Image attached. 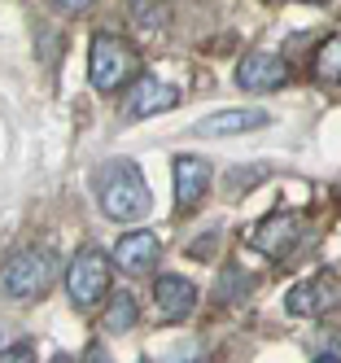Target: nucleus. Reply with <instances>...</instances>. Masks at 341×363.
Here are the masks:
<instances>
[{
  "mask_svg": "<svg viewBox=\"0 0 341 363\" xmlns=\"http://www.w3.org/2000/svg\"><path fill=\"white\" fill-rule=\"evenodd\" d=\"M311 363H341V354H332V350H328V354H315Z\"/></svg>",
  "mask_w": 341,
  "mask_h": 363,
  "instance_id": "obj_19",
  "label": "nucleus"
},
{
  "mask_svg": "<svg viewBox=\"0 0 341 363\" xmlns=\"http://www.w3.org/2000/svg\"><path fill=\"white\" fill-rule=\"evenodd\" d=\"M66 289H70L74 306H96L105 298V289H110V258L101 250H79L66 272Z\"/></svg>",
  "mask_w": 341,
  "mask_h": 363,
  "instance_id": "obj_4",
  "label": "nucleus"
},
{
  "mask_svg": "<svg viewBox=\"0 0 341 363\" xmlns=\"http://www.w3.org/2000/svg\"><path fill=\"white\" fill-rule=\"evenodd\" d=\"M341 302V284L332 276H311L302 284H294L284 298L289 315H324V311H332Z\"/></svg>",
  "mask_w": 341,
  "mask_h": 363,
  "instance_id": "obj_7",
  "label": "nucleus"
},
{
  "mask_svg": "<svg viewBox=\"0 0 341 363\" xmlns=\"http://www.w3.org/2000/svg\"><path fill=\"white\" fill-rule=\"evenodd\" d=\"M153 258H157V237H153V232H127V237L114 245V263L123 272H131V276L149 272Z\"/></svg>",
  "mask_w": 341,
  "mask_h": 363,
  "instance_id": "obj_12",
  "label": "nucleus"
},
{
  "mask_svg": "<svg viewBox=\"0 0 341 363\" xmlns=\"http://www.w3.org/2000/svg\"><path fill=\"white\" fill-rule=\"evenodd\" d=\"M298 232H302V223H298L294 215H272V219H262L258 228H250L245 241H250L258 254H267V258H284L289 245L298 241Z\"/></svg>",
  "mask_w": 341,
  "mask_h": 363,
  "instance_id": "obj_8",
  "label": "nucleus"
},
{
  "mask_svg": "<svg viewBox=\"0 0 341 363\" xmlns=\"http://www.w3.org/2000/svg\"><path fill=\"white\" fill-rule=\"evenodd\" d=\"M315 74H320V84H337L341 88V35L324 40V48L315 53Z\"/></svg>",
  "mask_w": 341,
  "mask_h": 363,
  "instance_id": "obj_14",
  "label": "nucleus"
},
{
  "mask_svg": "<svg viewBox=\"0 0 341 363\" xmlns=\"http://www.w3.org/2000/svg\"><path fill=\"white\" fill-rule=\"evenodd\" d=\"M0 363H31V346H9L0 354Z\"/></svg>",
  "mask_w": 341,
  "mask_h": 363,
  "instance_id": "obj_16",
  "label": "nucleus"
},
{
  "mask_svg": "<svg viewBox=\"0 0 341 363\" xmlns=\"http://www.w3.org/2000/svg\"><path fill=\"white\" fill-rule=\"evenodd\" d=\"M105 333H127V328H136V298L131 294H114V302L105 306V324H101Z\"/></svg>",
  "mask_w": 341,
  "mask_h": 363,
  "instance_id": "obj_13",
  "label": "nucleus"
},
{
  "mask_svg": "<svg viewBox=\"0 0 341 363\" xmlns=\"http://www.w3.org/2000/svg\"><path fill=\"white\" fill-rule=\"evenodd\" d=\"M92 189H96L101 211L110 215V219H140V215L149 211V184H145L140 167L127 162V158L101 162V167H96V179H92Z\"/></svg>",
  "mask_w": 341,
  "mask_h": 363,
  "instance_id": "obj_1",
  "label": "nucleus"
},
{
  "mask_svg": "<svg viewBox=\"0 0 341 363\" xmlns=\"http://www.w3.org/2000/svg\"><path fill=\"white\" fill-rule=\"evenodd\" d=\"M131 70H136V53H131L123 40H114V35H96L92 40V53H88V79H92V88L110 92V88H118V84L131 79Z\"/></svg>",
  "mask_w": 341,
  "mask_h": 363,
  "instance_id": "obj_3",
  "label": "nucleus"
},
{
  "mask_svg": "<svg viewBox=\"0 0 341 363\" xmlns=\"http://www.w3.org/2000/svg\"><path fill=\"white\" fill-rule=\"evenodd\" d=\"M236 289H245V276L241 272H228L223 284H219V298H236Z\"/></svg>",
  "mask_w": 341,
  "mask_h": 363,
  "instance_id": "obj_15",
  "label": "nucleus"
},
{
  "mask_svg": "<svg viewBox=\"0 0 341 363\" xmlns=\"http://www.w3.org/2000/svg\"><path fill=\"white\" fill-rule=\"evenodd\" d=\"M258 127H267L262 110H219V114L201 118L193 132L197 136H245V132H258Z\"/></svg>",
  "mask_w": 341,
  "mask_h": 363,
  "instance_id": "obj_10",
  "label": "nucleus"
},
{
  "mask_svg": "<svg viewBox=\"0 0 341 363\" xmlns=\"http://www.w3.org/2000/svg\"><path fill=\"white\" fill-rule=\"evenodd\" d=\"M52 276H57V258H52L48 250H22L9 258V267H5V294L13 302H31L40 298Z\"/></svg>",
  "mask_w": 341,
  "mask_h": 363,
  "instance_id": "obj_2",
  "label": "nucleus"
},
{
  "mask_svg": "<svg viewBox=\"0 0 341 363\" xmlns=\"http://www.w3.org/2000/svg\"><path fill=\"white\" fill-rule=\"evenodd\" d=\"M175 106H179V88L153 79V74L136 79L131 92L123 96V114L127 118H149V114H162V110H175Z\"/></svg>",
  "mask_w": 341,
  "mask_h": 363,
  "instance_id": "obj_6",
  "label": "nucleus"
},
{
  "mask_svg": "<svg viewBox=\"0 0 341 363\" xmlns=\"http://www.w3.org/2000/svg\"><path fill=\"white\" fill-rule=\"evenodd\" d=\"M153 306H157V320H184V315H193V306H197V289L184 276H157Z\"/></svg>",
  "mask_w": 341,
  "mask_h": 363,
  "instance_id": "obj_9",
  "label": "nucleus"
},
{
  "mask_svg": "<svg viewBox=\"0 0 341 363\" xmlns=\"http://www.w3.org/2000/svg\"><path fill=\"white\" fill-rule=\"evenodd\" d=\"M289 84V66L276 53H245L236 62V88L245 92H276Z\"/></svg>",
  "mask_w": 341,
  "mask_h": 363,
  "instance_id": "obj_5",
  "label": "nucleus"
},
{
  "mask_svg": "<svg viewBox=\"0 0 341 363\" xmlns=\"http://www.w3.org/2000/svg\"><path fill=\"white\" fill-rule=\"evenodd\" d=\"M311 5H324V0H311Z\"/></svg>",
  "mask_w": 341,
  "mask_h": 363,
  "instance_id": "obj_20",
  "label": "nucleus"
},
{
  "mask_svg": "<svg viewBox=\"0 0 341 363\" xmlns=\"http://www.w3.org/2000/svg\"><path fill=\"white\" fill-rule=\"evenodd\" d=\"M210 189V162L201 158H175V201L184 211H193V206L206 197Z\"/></svg>",
  "mask_w": 341,
  "mask_h": 363,
  "instance_id": "obj_11",
  "label": "nucleus"
},
{
  "mask_svg": "<svg viewBox=\"0 0 341 363\" xmlns=\"http://www.w3.org/2000/svg\"><path fill=\"white\" fill-rule=\"evenodd\" d=\"M52 9H62V13H79V9H88V0H48Z\"/></svg>",
  "mask_w": 341,
  "mask_h": 363,
  "instance_id": "obj_17",
  "label": "nucleus"
},
{
  "mask_svg": "<svg viewBox=\"0 0 341 363\" xmlns=\"http://www.w3.org/2000/svg\"><path fill=\"white\" fill-rule=\"evenodd\" d=\"M84 363H110V359H105V350H101V346H88V354H84Z\"/></svg>",
  "mask_w": 341,
  "mask_h": 363,
  "instance_id": "obj_18",
  "label": "nucleus"
}]
</instances>
